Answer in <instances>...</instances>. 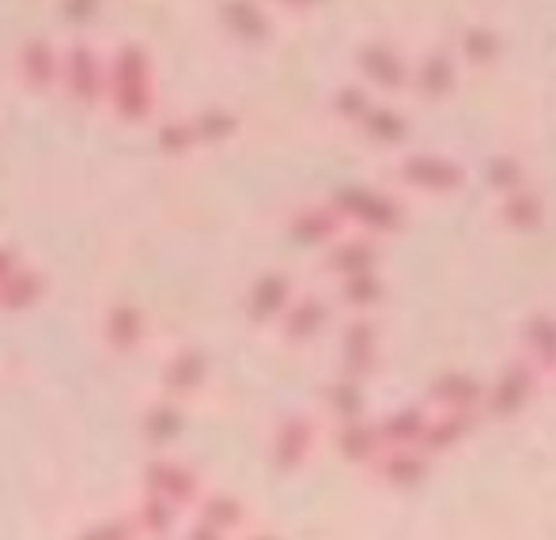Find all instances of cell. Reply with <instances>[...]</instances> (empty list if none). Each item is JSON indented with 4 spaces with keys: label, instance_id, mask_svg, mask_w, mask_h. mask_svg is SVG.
Listing matches in <instances>:
<instances>
[{
    "label": "cell",
    "instance_id": "6da1fadb",
    "mask_svg": "<svg viewBox=\"0 0 556 540\" xmlns=\"http://www.w3.org/2000/svg\"><path fill=\"white\" fill-rule=\"evenodd\" d=\"M114 114L125 121H144L152 114V65L140 46H122L111 61V83H106Z\"/></svg>",
    "mask_w": 556,
    "mask_h": 540
},
{
    "label": "cell",
    "instance_id": "7a4b0ae2",
    "mask_svg": "<svg viewBox=\"0 0 556 540\" xmlns=\"http://www.w3.org/2000/svg\"><path fill=\"white\" fill-rule=\"evenodd\" d=\"M330 205L341 213L344 223L364 227L367 234H397L405 227V213L390 193L367 190V185H344L333 193Z\"/></svg>",
    "mask_w": 556,
    "mask_h": 540
},
{
    "label": "cell",
    "instance_id": "3957f363",
    "mask_svg": "<svg viewBox=\"0 0 556 540\" xmlns=\"http://www.w3.org/2000/svg\"><path fill=\"white\" fill-rule=\"evenodd\" d=\"M538 382H542V371H538V367L530 363L527 356H519V359H511V363H507L504 371L496 374V382H492L489 389H484V401L481 404L489 409V416L515 420L530 401H534Z\"/></svg>",
    "mask_w": 556,
    "mask_h": 540
},
{
    "label": "cell",
    "instance_id": "277c9868",
    "mask_svg": "<svg viewBox=\"0 0 556 540\" xmlns=\"http://www.w3.org/2000/svg\"><path fill=\"white\" fill-rule=\"evenodd\" d=\"M397 182L409 185L417 193H432V197H443V193H458L466 185V170L462 163H454L451 155H435V152H409L397 159L394 167Z\"/></svg>",
    "mask_w": 556,
    "mask_h": 540
},
{
    "label": "cell",
    "instance_id": "5b68a950",
    "mask_svg": "<svg viewBox=\"0 0 556 540\" xmlns=\"http://www.w3.org/2000/svg\"><path fill=\"white\" fill-rule=\"evenodd\" d=\"M58 83L68 91V99L80 106H96L99 99L106 95L103 80H99V57L96 50H88L84 42L68 46L65 53H61V76Z\"/></svg>",
    "mask_w": 556,
    "mask_h": 540
},
{
    "label": "cell",
    "instance_id": "8992f818",
    "mask_svg": "<svg viewBox=\"0 0 556 540\" xmlns=\"http://www.w3.org/2000/svg\"><path fill=\"white\" fill-rule=\"evenodd\" d=\"M371 476L390 488H420L432 473V458L420 446H382L379 458L371 461Z\"/></svg>",
    "mask_w": 556,
    "mask_h": 540
},
{
    "label": "cell",
    "instance_id": "52a82bcc",
    "mask_svg": "<svg viewBox=\"0 0 556 540\" xmlns=\"http://www.w3.org/2000/svg\"><path fill=\"white\" fill-rule=\"evenodd\" d=\"M356 61H359V73H364L379 91H387V95H397V91H405L413 83V65L394 50V46L382 42V38L379 42L359 46Z\"/></svg>",
    "mask_w": 556,
    "mask_h": 540
},
{
    "label": "cell",
    "instance_id": "ba28073f",
    "mask_svg": "<svg viewBox=\"0 0 556 540\" xmlns=\"http://www.w3.org/2000/svg\"><path fill=\"white\" fill-rule=\"evenodd\" d=\"M277 322H280V336H285V344L300 348V344H311L326 325H330V303H326L323 295H311V292L292 295V303L280 310Z\"/></svg>",
    "mask_w": 556,
    "mask_h": 540
},
{
    "label": "cell",
    "instance_id": "9c48e42d",
    "mask_svg": "<svg viewBox=\"0 0 556 540\" xmlns=\"http://www.w3.org/2000/svg\"><path fill=\"white\" fill-rule=\"evenodd\" d=\"M318 442V424L311 416H288L280 420L277 435H273V465L280 473H295L307 465V458L315 453Z\"/></svg>",
    "mask_w": 556,
    "mask_h": 540
},
{
    "label": "cell",
    "instance_id": "30bf717a",
    "mask_svg": "<svg viewBox=\"0 0 556 540\" xmlns=\"http://www.w3.org/2000/svg\"><path fill=\"white\" fill-rule=\"evenodd\" d=\"M341 359H344V374H352V378H359V382L379 367V325H375V318L356 314L344 325Z\"/></svg>",
    "mask_w": 556,
    "mask_h": 540
},
{
    "label": "cell",
    "instance_id": "8fae6325",
    "mask_svg": "<svg viewBox=\"0 0 556 540\" xmlns=\"http://www.w3.org/2000/svg\"><path fill=\"white\" fill-rule=\"evenodd\" d=\"M148 488H152V496L167 499V503H193V499L201 496V480L198 473H193L190 465H182V461H152L148 465Z\"/></svg>",
    "mask_w": 556,
    "mask_h": 540
},
{
    "label": "cell",
    "instance_id": "7c38bea8",
    "mask_svg": "<svg viewBox=\"0 0 556 540\" xmlns=\"http://www.w3.org/2000/svg\"><path fill=\"white\" fill-rule=\"evenodd\" d=\"M477 427V412H466V409H440L435 416H428L425 424V435H420V450L428 453V458H435V453H446L454 450V446L462 442L469 432Z\"/></svg>",
    "mask_w": 556,
    "mask_h": 540
},
{
    "label": "cell",
    "instance_id": "4fadbf2b",
    "mask_svg": "<svg viewBox=\"0 0 556 540\" xmlns=\"http://www.w3.org/2000/svg\"><path fill=\"white\" fill-rule=\"evenodd\" d=\"M409 88H417V95L428 99V103H440V99L451 95V91L458 88V65H454L451 53L428 50L425 57H420V65L413 68Z\"/></svg>",
    "mask_w": 556,
    "mask_h": 540
},
{
    "label": "cell",
    "instance_id": "5bb4252c",
    "mask_svg": "<svg viewBox=\"0 0 556 540\" xmlns=\"http://www.w3.org/2000/svg\"><path fill=\"white\" fill-rule=\"evenodd\" d=\"M295 287L292 280H288V272H265L262 280H257L254 287H250L247 295V314L254 325H269L280 318V310L292 303Z\"/></svg>",
    "mask_w": 556,
    "mask_h": 540
},
{
    "label": "cell",
    "instance_id": "9a60e30c",
    "mask_svg": "<svg viewBox=\"0 0 556 540\" xmlns=\"http://www.w3.org/2000/svg\"><path fill=\"white\" fill-rule=\"evenodd\" d=\"M522 356L542 371V378H556V314L534 310L522 325Z\"/></svg>",
    "mask_w": 556,
    "mask_h": 540
},
{
    "label": "cell",
    "instance_id": "2e32d148",
    "mask_svg": "<svg viewBox=\"0 0 556 540\" xmlns=\"http://www.w3.org/2000/svg\"><path fill=\"white\" fill-rule=\"evenodd\" d=\"M496 223L515 234H530L545 223V201L534 185H522L515 193H504L496 205Z\"/></svg>",
    "mask_w": 556,
    "mask_h": 540
},
{
    "label": "cell",
    "instance_id": "e0dca14e",
    "mask_svg": "<svg viewBox=\"0 0 556 540\" xmlns=\"http://www.w3.org/2000/svg\"><path fill=\"white\" fill-rule=\"evenodd\" d=\"M333 442H337V453H341L349 465H359L367 468L382 450V438H379V424H367L364 416L356 420H341L333 432Z\"/></svg>",
    "mask_w": 556,
    "mask_h": 540
},
{
    "label": "cell",
    "instance_id": "ac0fdd59",
    "mask_svg": "<svg viewBox=\"0 0 556 540\" xmlns=\"http://www.w3.org/2000/svg\"><path fill=\"white\" fill-rule=\"evenodd\" d=\"M344 219L337 213L333 205H311V208H300L292 219H288V234L303 246H326V242L341 239L344 231Z\"/></svg>",
    "mask_w": 556,
    "mask_h": 540
},
{
    "label": "cell",
    "instance_id": "d6986e66",
    "mask_svg": "<svg viewBox=\"0 0 556 540\" xmlns=\"http://www.w3.org/2000/svg\"><path fill=\"white\" fill-rule=\"evenodd\" d=\"M428 397H432L435 409H466L477 412L484 401V386L466 371H443L440 378H432L428 386Z\"/></svg>",
    "mask_w": 556,
    "mask_h": 540
},
{
    "label": "cell",
    "instance_id": "ffe728a7",
    "mask_svg": "<svg viewBox=\"0 0 556 540\" xmlns=\"http://www.w3.org/2000/svg\"><path fill=\"white\" fill-rule=\"evenodd\" d=\"M20 76L27 88H38V91L53 88L61 76V53L53 50L46 38H30L20 50Z\"/></svg>",
    "mask_w": 556,
    "mask_h": 540
},
{
    "label": "cell",
    "instance_id": "44dd1931",
    "mask_svg": "<svg viewBox=\"0 0 556 540\" xmlns=\"http://www.w3.org/2000/svg\"><path fill=\"white\" fill-rule=\"evenodd\" d=\"M382 265V249L375 239H341L326 257V269L333 272L337 280L352 277V272H371Z\"/></svg>",
    "mask_w": 556,
    "mask_h": 540
},
{
    "label": "cell",
    "instance_id": "7402d4cb",
    "mask_svg": "<svg viewBox=\"0 0 556 540\" xmlns=\"http://www.w3.org/2000/svg\"><path fill=\"white\" fill-rule=\"evenodd\" d=\"M359 129H364V137L371 140V144L379 147H402L405 140H409V117L402 114V110L394 106H375L367 110L364 117H359Z\"/></svg>",
    "mask_w": 556,
    "mask_h": 540
},
{
    "label": "cell",
    "instance_id": "603a6c76",
    "mask_svg": "<svg viewBox=\"0 0 556 540\" xmlns=\"http://www.w3.org/2000/svg\"><path fill=\"white\" fill-rule=\"evenodd\" d=\"M337 299H341L344 307L352 310V314H371V310L382 307V299H387V284H382L379 269L352 272V277H341Z\"/></svg>",
    "mask_w": 556,
    "mask_h": 540
},
{
    "label": "cell",
    "instance_id": "cb8c5ba5",
    "mask_svg": "<svg viewBox=\"0 0 556 540\" xmlns=\"http://www.w3.org/2000/svg\"><path fill=\"white\" fill-rule=\"evenodd\" d=\"M224 23L231 27V35L242 38V42H265V38H269V20H265L257 0H227Z\"/></svg>",
    "mask_w": 556,
    "mask_h": 540
},
{
    "label": "cell",
    "instance_id": "d4e9b609",
    "mask_svg": "<svg viewBox=\"0 0 556 540\" xmlns=\"http://www.w3.org/2000/svg\"><path fill=\"white\" fill-rule=\"evenodd\" d=\"M205 378H208V363H205V356L193 348L178 351V356L167 363V386L175 389L178 397L198 394V389L205 386Z\"/></svg>",
    "mask_w": 556,
    "mask_h": 540
},
{
    "label": "cell",
    "instance_id": "484cf974",
    "mask_svg": "<svg viewBox=\"0 0 556 540\" xmlns=\"http://www.w3.org/2000/svg\"><path fill=\"white\" fill-rule=\"evenodd\" d=\"M500 53H504V38H500V30L484 27V23L462 30V57H466V65L492 68L500 61Z\"/></svg>",
    "mask_w": 556,
    "mask_h": 540
},
{
    "label": "cell",
    "instance_id": "4316f807",
    "mask_svg": "<svg viewBox=\"0 0 556 540\" xmlns=\"http://www.w3.org/2000/svg\"><path fill=\"white\" fill-rule=\"evenodd\" d=\"M103 333L114 351H132L140 340H144V318H140V310L129 307V303H117L111 310V318H106Z\"/></svg>",
    "mask_w": 556,
    "mask_h": 540
},
{
    "label": "cell",
    "instance_id": "83f0119b",
    "mask_svg": "<svg viewBox=\"0 0 556 540\" xmlns=\"http://www.w3.org/2000/svg\"><path fill=\"white\" fill-rule=\"evenodd\" d=\"M484 182H489V190L496 193V197H504V193H515V190H522V185H530V170L519 155L500 152V155H492L489 167H484Z\"/></svg>",
    "mask_w": 556,
    "mask_h": 540
},
{
    "label": "cell",
    "instance_id": "f1b7e54d",
    "mask_svg": "<svg viewBox=\"0 0 556 540\" xmlns=\"http://www.w3.org/2000/svg\"><path fill=\"white\" fill-rule=\"evenodd\" d=\"M201 518H205V533L224 537V533H239L242 522H247V506L235 496H208L201 506Z\"/></svg>",
    "mask_w": 556,
    "mask_h": 540
},
{
    "label": "cell",
    "instance_id": "f546056e",
    "mask_svg": "<svg viewBox=\"0 0 556 540\" xmlns=\"http://www.w3.org/2000/svg\"><path fill=\"white\" fill-rule=\"evenodd\" d=\"M425 424H428V412L425 409H397L394 416H387L379 424V438L382 446H417L420 435H425Z\"/></svg>",
    "mask_w": 556,
    "mask_h": 540
},
{
    "label": "cell",
    "instance_id": "4dcf8cb0",
    "mask_svg": "<svg viewBox=\"0 0 556 540\" xmlns=\"http://www.w3.org/2000/svg\"><path fill=\"white\" fill-rule=\"evenodd\" d=\"M326 409H330V416L337 424H341V420L364 416V386H359V378L341 374L337 382H330V386H326Z\"/></svg>",
    "mask_w": 556,
    "mask_h": 540
},
{
    "label": "cell",
    "instance_id": "1f68e13d",
    "mask_svg": "<svg viewBox=\"0 0 556 540\" xmlns=\"http://www.w3.org/2000/svg\"><path fill=\"white\" fill-rule=\"evenodd\" d=\"M38 292H42V280H38V272L12 269L4 280H0V303H8L12 310H20V307H27V303H35Z\"/></svg>",
    "mask_w": 556,
    "mask_h": 540
},
{
    "label": "cell",
    "instance_id": "d6a6232c",
    "mask_svg": "<svg viewBox=\"0 0 556 540\" xmlns=\"http://www.w3.org/2000/svg\"><path fill=\"white\" fill-rule=\"evenodd\" d=\"M178 432H182V412H178V404L160 401L155 409H148L144 435L152 438V442H167V438H178Z\"/></svg>",
    "mask_w": 556,
    "mask_h": 540
},
{
    "label": "cell",
    "instance_id": "836d02e7",
    "mask_svg": "<svg viewBox=\"0 0 556 540\" xmlns=\"http://www.w3.org/2000/svg\"><path fill=\"white\" fill-rule=\"evenodd\" d=\"M193 132H198V140H227L239 132V117L227 114V110H205L193 121Z\"/></svg>",
    "mask_w": 556,
    "mask_h": 540
},
{
    "label": "cell",
    "instance_id": "e575fe53",
    "mask_svg": "<svg viewBox=\"0 0 556 540\" xmlns=\"http://www.w3.org/2000/svg\"><path fill=\"white\" fill-rule=\"evenodd\" d=\"M371 110V95H367L364 88H352V83H344L341 91L333 95V114L341 117V121L349 125H359V117Z\"/></svg>",
    "mask_w": 556,
    "mask_h": 540
},
{
    "label": "cell",
    "instance_id": "d590c367",
    "mask_svg": "<svg viewBox=\"0 0 556 540\" xmlns=\"http://www.w3.org/2000/svg\"><path fill=\"white\" fill-rule=\"evenodd\" d=\"M170 511H175V503H167V499H160V496L148 499V503L140 506V526H144V533H167Z\"/></svg>",
    "mask_w": 556,
    "mask_h": 540
},
{
    "label": "cell",
    "instance_id": "8d00e7d4",
    "mask_svg": "<svg viewBox=\"0 0 556 540\" xmlns=\"http://www.w3.org/2000/svg\"><path fill=\"white\" fill-rule=\"evenodd\" d=\"M198 140V132H193V125L186 121H170L167 129H160V144L167 155H186V147Z\"/></svg>",
    "mask_w": 556,
    "mask_h": 540
},
{
    "label": "cell",
    "instance_id": "74e56055",
    "mask_svg": "<svg viewBox=\"0 0 556 540\" xmlns=\"http://www.w3.org/2000/svg\"><path fill=\"white\" fill-rule=\"evenodd\" d=\"M99 0H61V15H65L73 27H84V23L96 15Z\"/></svg>",
    "mask_w": 556,
    "mask_h": 540
},
{
    "label": "cell",
    "instance_id": "f35d334b",
    "mask_svg": "<svg viewBox=\"0 0 556 540\" xmlns=\"http://www.w3.org/2000/svg\"><path fill=\"white\" fill-rule=\"evenodd\" d=\"M273 4H280V8H295V12H307V8H315L318 0H273Z\"/></svg>",
    "mask_w": 556,
    "mask_h": 540
},
{
    "label": "cell",
    "instance_id": "ab89813d",
    "mask_svg": "<svg viewBox=\"0 0 556 540\" xmlns=\"http://www.w3.org/2000/svg\"><path fill=\"white\" fill-rule=\"evenodd\" d=\"M12 269H15V257H12V254H4V249H0V280H4Z\"/></svg>",
    "mask_w": 556,
    "mask_h": 540
}]
</instances>
